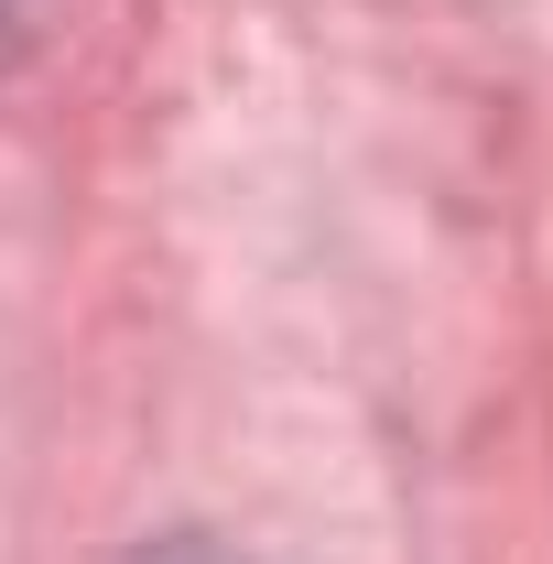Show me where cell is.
Wrapping results in <instances>:
<instances>
[{"label": "cell", "mask_w": 553, "mask_h": 564, "mask_svg": "<svg viewBox=\"0 0 553 564\" xmlns=\"http://www.w3.org/2000/svg\"><path fill=\"white\" fill-rule=\"evenodd\" d=\"M11 33H22V0H0V55H11Z\"/></svg>", "instance_id": "1"}]
</instances>
